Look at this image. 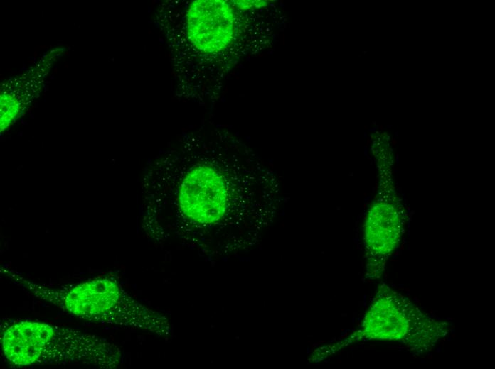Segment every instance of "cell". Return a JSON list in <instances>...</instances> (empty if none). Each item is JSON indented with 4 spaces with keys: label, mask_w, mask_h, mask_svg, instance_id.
I'll list each match as a JSON object with an SVG mask.
<instances>
[{
    "label": "cell",
    "mask_w": 495,
    "mask_h": 369,
    "mask_svg": "<svg viewBox=\"0 0 495 369\" xmlns=\"http://www.w3.org/2000/svg\"><path fill=\"white\" fill-rule=\"evenodd\" d=\"M163 179L164 197L174 209L200 226L275 209L284 196L279 175L270 167L211 156L175 157Z\"/></svg>",
    "instance_id": "obj_1"
},
{
    "label": "cell",
    "mask_w": 495,
    "mask_h": 369,
    "mask_svg": "<svg viewBox=\"0 0 495 369\" xmlns=\"http://www.w3.org/2000/svg\"><path fill=\"white\" fill-rule=\"evenodd\" d=\"M4 357L15 367L84 365L116 367L119 348L95 335L70 327L31 320H11L1 326Z\"/></svg>",
    "instance_id": "obj_2"
},
{
    "label": "cell",
    "mask_w": 495,
    "mask_h": 369,
    "mask_svg": "<svg viewBox=\"0 0 495 369\" xmlns=\"http://www.w3.org/2000/svg\"><path fill=\"white\" fill-rule=\"evenodd\" d=\"M452 326L424 313L408 298L383 283L359 326L341 339L319 346L308 360L317 363L350 345L368 341L397 342L422 353L447 336Z\"/></svg>",
    "instance_id": "obj_3"
},
{
    "label": "cell",
    "mask_w": 495,
    "mask_h": 369,
    "mask_svg": "<svg viewBox=\"0 0 495 369\" xmlns=\"http://www.w3.org/2000/svg\"><path fill=\"white\" fill-rule=\"evenodd\" d=\"M5 272L14 284L35 297L80 319L157 334L165 331V321L160 314L135 301L110 277L53 287L28 280L15 272Z\"/></svg>",
    "instance_id": "obj_4"
},
{
    "label": "cell",
    "mask_w": 495,
    "mask_h": 369,
    "mask_svg": "<svg viewBox=\"0 0 495 369\" xmlns=\"http://www.w3.org/2000/svg\"><path fill=\"white\" fill-rule=\"evenodd\" d=\"M186 20L188 39L202 53H218L232 40L234 13L225 1H195L189 6Z\"/></svg>",
    "instance_id": "obj_5"
},
{
    "label": "cell",
    "mask_w": 495,
    "mask_h": 369,
    "mask_svg": "<svg viewBox=\"0 0 495 369\" xmlns=\"http://www.w3.org/2000/svg\"><path fill=\"white\" fill-rule=\"evenodd\" d=\"M382 202L369 210L364 224L366 249L365 278L375 280L385 270V265L393 251L400 232L398 214Z\"/></svg>",
    "instance_id": "obj_6"
},
{
    "label": "cell",
    "mask_w": 495,
    "mask_h": 369,
    "mask_svg": "<svg viewBox=\"0 0 495 369\" xmlns=\"http://www.w3.org/2000/svg\"><path fill=\"white\" fill-rule=\"evenodd\" d=\"M19 111V104L16 99L10 95L1 98V130L6 128Z\"/></svg>",
    "instance_id": "obj_7"
},
{
    "label": "cell",
    "mask_w": 495,
    "mask_h": 369,
    "mask_svg": "<svg viewBox=\"0 0 495 369\" xmlns=\"http://www.w3.org/2000/svg\"><path fill=\"white\" fill-rule=\"evenodd\" d=\"M235 4L241 9L259 8L267 5L265 1H234Z\"/></svg>",
    "instance_id": "obj_8"
}]
</instances>
